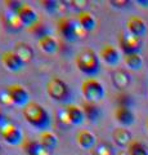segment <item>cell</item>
Returning a JSON list of instances; mask_svg holds the SVG:
<instances>
[{
  "instance_id": "cell-1",
  "label": "cell",
  "mask_w": 148,
  "mask_h": 155,
  "mask_svg": "<svg viewBox=\"0 0 148 155\" xmlns=\"http://www.w3.org/2000/svg\"><path fill=\"white\" fill-rule=\"evenodd\" d=\"M23 118L25 120L31 125L32 128L39 129V130H49L50 125H52V119H50V114L46 111L44 106H41L37 102H28L22 110Z\"/></svg>"
},
{
  "instance_id": "cell-2",
  "label": "cell",
  "mask_w": 148,
  "mask_h": 155,
  "mask_svg": "<svg viewBox=\"0 0 148 155\" xmlns=\"http://www.w3.org/2000/svg\"><path fill=\"white\" fill-rule=\"evenodd\" d=\"M76 67L81 71L83 74L88 76H93L99 72L101 69V64H99V57L93 49H83L75 58Z\"/></svg>"
},
{
  "instance_id": "cell-3",
  "label": "cell",
  "mask_w": 148,
  "mask_h": 155,
  "mask_svg": "<svg viewBox=\"0 0 148 155\" xmlns=\"http://www.w3.org/2000/svg\"><path fill=\"white\" fill-rule=\"evenodd\" d=\"M81 93H83L85 101L97 104L104 98L106 91L99 80H97L95 78H88L81 84Z\"/></svg>"
},
{
  "instance_id": "cell-4",
  "label": "cell",
  "mask_w": 148,
  "mask_h": 155,
  "mask_svg": "<svg viewBox=\"0 0 148 155\" xmlns=\"http://www.w3.org/2000/svg\"><path fill=\"white\" fill-rule=\"evenodd\" d=\"M46 92L50 98L57 102H67L71 98V91L68 85L59 78H52L46 84Z\"/></svg>"
},
{
  "instance_id": "cell-5",
  "label": "cell",
  "mask_w": 148,
  "mask_h": 155,
  "mask_svg": "<svg viewBox=\"0 0 148 155\" xmlns=\"http://www.w3.org/2000/svg\"><path fill=\"white\" fill-rule=\"evenodd\" d=\"M0 136L2 138L11 146H18L25 142L23 140V133L22 130L17 127L16 124L8 122L0 127Z\"/></svg>"
},
{
  "instance_id": "cell-6",
  "label": "cell",
  "mask_w": 148,
  "mask_h": 155,
  "mask_svg": "<svg viewBox=\"0 0 148 155\" xmlns=\"http://www.w3.org/2000/svg\"><path fill=\"white\" fill-rule=\"evenodd\" d=\"M118 45L124 52V54L139 53V51L142 49V39L131 35L130 32H121L118 36Z\"/></svg>"
},
{
  "instance_id": "cell-7",
  "label": "cell",
  "mask_w": 148,
  "mask_h": 155,
  "mask_svg": "<svg viewBox=\"0 0 148 155\" xmlns=\"http://www.w3.org/2000/svg\"><path fill=\"white\" fill-rule=\"evenodd\" d=\"M5 89L8 92L9 97H11L13 105L25 107L28 102H31L30 101V94H28L27 89L23 85H21V84H11V85H8Z\"/></svg>"
},
{
  "instance_id": "cell-8",
  "label": "cell",
  "mask_w": 148,
  "mask_h": 155,
  "mask_svg": "<svg viewBox=\"0 0 148 155\" xmlns=\"http://www.w3.org/2000/svg\"><path fill=\"white\" fill-rule=\"evenodd\" d=\"M0 61H2L3 66L5 67L8 71H12V72H18L23 69V61L21 60L18 54L14 51H5L2 53L0 56Z\"/></svg>"
},
{
  "instance_id": "cell-9",
  "label": "cell",
  "mask_w": 148,
  "mask_h": 155,
  "mask_svg": "<svg viewBox=\"0 0 148 155\" xmlns=\"http://www.w3.org/2000/svg\"><path fill=\"white\" fill-rule=\"evenodd\" d=\"M58 31L61 36L68 41L77 40V32H76V23L71 21L68 17H61L58 19Z\"/></svg>"
},
{
  "instance_id": "cell-10",
  "label": "cell",
  "mask_w": 148,
  "mask_h": 155,
  "mask_svg": "<svg viewBox=\"0 0 148 155\" xmlns=\"http://www.w3.org/2000/svg\"><path fill=\"white\" fill-rule=\"evenodd\" d=\"M115 118H116L117 123L121 124V127L126 128L130 127L135 123V115L131 111L130 107H125V106H117L115 110Z\"/></svg>"
},
{
  "instance_id": "cell-11",
  "label": "cell",
  "mask_w": 148,
  "mask_h": 155,
  "mask_svg": "<svg viewBox=\"0 0 148 155\" xmlns=\"http://www.w3.org/2000/svg\"><path fill=\"white\" fill-rule=\"evenodd\" d=\"M128 32H130L131 35L137 38H143L147 34V25L140 17L138 16H131L126 22Z\"/></svg>"
},
{
  "instance_id": "cell-12",
  "label": "cell",
  "mask_w": 148,
  "mask_h": 155,
  "mask_svg": "<svg viewBox=\"0 0 148 155\" xmlns=\"http://www.w3.org/2000/svg\"><path fill=\"white\" fill-rule=\"evenodd\" d=\"M17 14H18V17L21 18V21L23 22L25 26L31 27L32 25H35L36 22H39V18H37L35 9L26 3L22 4V7L20 8V11L17 12Z\"/></svg>"
},
{
  "instance_id": "cell-13",
  "label": "cell",
  "mask_w": 148,
  "mask_h": 155,
  "mask_svg": "<svg viewBox=\"0 0 148 155\" xmlns=\"http://www.w3.org/2000/svg\"><path fill=\"white\" fill-rule=\"evenodd\" d=\"M65 114L67 116L68 123L72 125H80V124H83L85 120L84 111L81 107H79L77 105H72V104L67 105L65 109Z\"/></svg>"
},
{
  "instance_id": "cell-14",
  "label": "cell",
  "mask_w": 148,
  "mask_h": 155,
  "mask_svg": "<svg viewBox=\"0 0 148 155\" xmlns=\"http://www.w3.org/2000/svg\"><path fill=\"white\" fill-rule=\"evenodd\" d=\"M76 142H77V145L81 149L93 150L94 146L97 145V137H95L94 133H92L90 130L83 129L76 134Z\"/></svg>"
},
{
  "instance_id": "cell-15",
  "label": "cell",
  "mask_w": 148,
  "mask_h": 155,
  "mask_svg": "<svg viewBox=\"0 0 148 155\" xmlns=\"http://www.w3.org/2000/svg\"><path fill=\"white\" fill-rule=\"evenodd\" d=\"M112 138L115 143L120 147H129V145L133 141L131 132L124 127H118L112 132Z\"/></svg>"
},
{
  "instance_id": "cell-16",
  "label": "cell",
  "mask_w": 148,
  "mask_h": 155,
  "mask_svg": "<svg viewBox=\"0 0 148 155\" xmlns=\"http://www.w3.org/2000/svg\"><path fill=\"white\" fill-rule=\"evenodd\" d=\"M101 58L104 64L109 66H116L120 62V53L113 45L106 44L101 49Z\"/></svg>"
},
{
  "instance_id": "cell-17",
  "label": "cell",
  "mask_w": 148,
  "mask_h": 155,
  "mask_svg": "<svg viewBox=\"0 0 148 155\" xmlns=\"http://www.w3.org/2000/svg\"><path fill=\"white\" fill-rule=\"evenodd\" d=\"M112 83L117 89H125L131 83V78L124 69H116L112 72Z\"/></svg>"
},
{
  "instance_id": "cell-18",
  "label": "cell",
  "mask_w": 148,
  "mask_h": 155,
  "mask_svg": "<svg viewBox=\"0 0 148 155\" xmlns=\"http://www.w3.org/2000/svg\"><path fill=\"white\" fill-rule=\"evenodd\" d=\"M14 52L18 54V57L23 61V64H28L34 60L35 57V52L31 48L30 44H27L25 41H18L14 45Z\"/></svg>"
},
{
  "instance_id": "cell-19",
  "label": "cell",
  "mask_w": 148,
  "mask_h": 155,
  "mask_svg": "<svg viewBox=\"0 0 148 155\" xmlns=\"http://www.w3.org/2000/svg\"><path fill=\"white\" fill-rule=\"evenodd\" d=\"M81 109H83V111H84L85 118L89 119L92 123H98L99 119L102 118V111L97 106V104L85 101V102L83 104V106H81Z\"/></svg>"
},
{
  "instance_id": "cell-20",
  "label": "cell",
  "mask_w": 148,
  "mask_h": 155,
  "mask_svg": "<svg viewBox=\"0 0 148 155\" xmlns=\"http://www.w3.org/2000/svg\"><path fill=\"white\" fill-rule=\"evenodd\" d=\"M23 145V150L27 155H50L49 150H46L36 140H26Z\"/></svg>"
},
{
  "instance_id": "cell-21",
  "label": "cell",
  "mask_w": 148,
  "mask_h": 155,
  "mask_svg": "<svg viewBox=\"0 0 148 155\" xmlns=\"http://www.w3.org/2000/svg\"><path fill=\"white\" fill-rule=\"evenodd\" d=\"M37 44H39L40 49L48 53V54H53V53L58 51V43L50 34H46V35L41 36L40 39H37Z\"/></svg>"
},
{
  "instance_id": "cell-22",
  "label": "cell",
  "mask_w": 148,
  "mask_h": 155,
  "mask_svg": "<svg viewBox=\"0 0 148 155\" xmlns=\"http://www.w3.org/2000/svg\"><path fill=\"white\" fill-rule=\"evenodd\" d=\"M77 23L84 28L87 32L93 31L95 26H97V21H95V17L93 16V13H90L88 11L84 12H79L77 14Z\"/></svg>"
},
{
  "instance_id": "cell-23",
  "label": "cell",
  "mask_w": 148,
  "mask_h": 155,
  "mask_svg": "<svg viewBox=\"0 0 148 155\" xmlns=\"http://www.w3.org/2000/svg\"><path fill=\"white\" fill-rule=\"evenodd\" d=\"M124 64L130 70L139 71L143 67V58L139 53H130V54H124Z\"/></svg>"
},
{
  "instance_id": "cell-24",
  "label": "cell",
  "mask_w": 148,
  "mask_h": 155,
  "mask_svg": "<svg viewBox=\"0 0 148 155\" xmlns=\"http://www.w3.org/2000/svg\"><path fill=\"white\" fill-rule=\"evenodd\" d=\"M39 142L46 150H49L50 151V150H53V149L57 147V145H58V138H57V136L52 132V130H45V132H41Z\"/></svg>"
},
{
  "instance_id": "cell-25",
  "label": "cell",
  "mask_w": 148,
  "mask_h": 155,
  "mask_svg": "<svg viewBox=\"0 0 148 155\" xmlns=\"http://www.w3.org/2000/svg\"><path fill=\"white\" fill-rule=\"evenodd\" d=\"M4 19H5L7 26L13 31H21L23 28V22L21 21V18L18 17L17 13H12V12H7L4 14Z\"/></svg>"
},
{
  "instance_id": "cell-26",
  "label": "cell",
  "mask_w": 148,
  "mask_h": 155,
  "mask_svg": "<svg viewBox=\"0 0 148 155\" xmlns=\"http://www.w3.org/2000/svg\"><path fill=\"white\" fill-rule=\"evenodd\" d=\"M92 155H115V149L109 142L102 141L94 146L92 150Z\"/></svg>"
},
{
  "instance_id": "cell-27",
  "label": "cell",
  "mask_w": 148,
  "mask_h": 155,
  "mask_svg": "<svg viewBox=\"0 0 148 155\" xmlns=\"http://www.w3.org/2000/svg\"><path fill=\"white\" fill-rule=\"evenodd\" d=\"M129 155H148V149L143 142L138 141V140H133L131 143L128 147Z\"/></svg>"
},
{
  "instance_id": "cell-28",
  "label": "cell",
  "mask_w": 148,
  "mask_h": 155,
  "mask_svg": "<svg viewBox=\"0 0 148 155\" xmlns=\"http://www.w3.org/2000/svg\"><path fill=\"white\" fill-rule=\"evenodd\" d=\"M28 31L32 32V34H35V35L37 36V39H40L41 36H44L46 35V27L43 25V23L39 21V22H36L35 25H32L31 27H28Z\"/></svg>"
},
{
  "instance_id": "cell-29",
  "label": "cell",
  "mask_w": 148,
  "mask_h": 155,
  "mask_svg": "<svg viewBox=\"0 0 148 155\" xmlns=\"http://www.w3.org/2000/svg\"><path fill=\"white\" fill-rule=\"evenodd\" d=\"M41 7L45 9V11L48 12H55L59 9V4L58 2H54V0H43V2H40Z\"/></svg>"
},
{
  "instance_id": "cell-30",
  "label": "cell",
  "mask_w": 148,
  "mask_h": 155,
  "mask_svg": "<svg viewBox=\"0 0 148 155\" xmlns=\"http://www.w3.org/2000/svg\"><path fill=\"white\" fill-rule=\"evenodd\" d=\"M22 4L23 3L17 2V0H5L4 2V5L8 9V12H12V13H17L20 11V8L22 7Z\"/></svg>"
},
{
  "instance_id": "cell-31",
  "label": "cell",
  "mask_w": 148,
  "mask_h": 155,
  "mask_svg": "<svg viewBox=\"0 0 148 155\" xmlns=\"http://www.w3.org/2000/svg\"><path fill=\"white\" fill-rule=\"evenodd\" d=\"M133 105V100L130 96L128 94H120L117 97V106H125V107H130Z\"/></svg>"
},
{
  "instance_id": "cell-32",
  "label": "cell",
  "mask_w": 148,
  "mask_h": 155,
  "mask_svg": "<svg viewBox=\"0 0 148 155\" xmlns=\"http://www.w3.org/2000/svg\"><path fill=\"white\" fill-rule=\"evenodd\" d=\"M70 4L75 9H80V12H84V9L87 8L89 2H87V0H72V2H70Z\"/></svg>"
},
{
  "instance_id": "cell-33",
  "label": "cell",
  "mask_w": 148,
  "mask_h": 155,
  "mask_svg": "<svg viewBox=\"0 0 148 155\" xmlns=\"http://www.w3.org/2000/svg\"><path fill=\"white\" fill-rule=\"evenodd\" d=\"M0 102H3L5 106H13V102L11 100V97H9L7 89H4L3 92H0Z\"/></svg>"
},
{
  "instance_id": "cell-34",
  "label": "cell",
  "mask_w": 148,
  "mask_h": 155,
  "mask_svg": "<svg viewBox=\"0 0 148 155\" xmlns=\"http://www.w3.org/2000/svg\"><path fill=\"white\" fill-rule=\"evenodd\" d=\"M109 4L116 8H125L128 7V4H130V2H126V0H112V2H109Z\"/></svg>"
},
{
  "instance_id": "cell-35",
  "label": "cell",
  "mask_w": 148,
  "mask_h": 155,
  "mask_svg": "<svg viewBox=\"0 0 148 155\" xmlns=\"http://www.w3.org/2000/svg\"><path fill=\"white\" fill-rule=\"evenodd\" d=\"M147 129H148V119H147Z\"/></svg>"
},
{
  "instance_id": "cell-36",
  "label": "cell",
  "mask_w": 148,
  "mask_h": 155,
  "mask_svg": "<svg viewBox=\"0 0 148 155\" xmlns=\"http://www.w3.org/2000/svg\"><path fill=\"white\" fill-rule=\"evenodd\" d=\"M0 155H2V147H0Z\"/></svg>"
}]
</instances>
